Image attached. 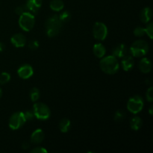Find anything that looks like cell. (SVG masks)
I'll list each match as a JSON object with an SVG mask.
<instances>
[{
  "instance_id": "obj_29",
  "label": "cell",
  "mask_w": 153,
  "mask_h": 153,
  "mask_svg": "<svg viewBox=\"0 0 153 153\" xmlns=\"http://www.w3.org/2000/svg\"><path fill=\"white\" fill-rule=\"evenodd\" d=\"M146 100L149 102H152L153 101V88L150 87L146 91Z\"/></svg>"
},
{
  "instance_id": "obj_34",
  "label": "cell",
  "mask_w": 153,
  "mask_h": 153,
  "mask_svg": "<svg viewBox=\"0 0 153 153\" xmlns=\"http://www.w3.org/2000/svg\"><path fill=\"white\" fill-rule=\"evenodd\" d=\"M149 114H150L151 115L152 114H153V107H152V105H151L150 106V108H149Z\"/></svg>"
},
{
  "instance_id": "obj_16",
  "label": "cell",
  "mask_w": 153,
  "mask_h": 153,
  "mask_svg": "<svg viewBox=\"0 0 153 153\" xmlns=\"http://www.w3.org/2000/svg\"><path fill=\"white\" fill-rule=\"evenodd\" d=\"M106 49L102 43H96L94 46V53L96 57L101 58L105 55Z\"/></svg>"
},
{
  "instance_id": "obj_33",
  "label": "cell",
  "mask_w": 153,
  "mask_h": 153,
  "mask_svg": "<svg viewBox=\"0 0 153 153\" xmlns=\"http://www.w3.org/2000/svg\"><path fill=\"white\" fill-rule=\"evenodd\" d=\"M5 49V45L4 43L0 42V52H3Z\"/></svg>"
},
{
  "instance_id": "obj_24",
  "label": "cell",
  "mask_w": 153,
  "mask_h": 153,
  "mask_svg": "<svg viewBox=\"0 0 153 153\" xmlns=\"http://www.w3.org/2000/svg\"><path fill=\"white\" fill-rule=\"evenodd\" d=\"M145 33L147 34L148 36L149 37V38L152 39V33H153V24L152 22H148L147 25L145 28Z\"/></svg>"
},
{
  "instance_id": "obj_10",
  "label": "cell",
  "mask_w": 153,
  "mask_h": 153,
  "mask_svg": "<svg viewBox=\"0 0 153 153\" xmlns=\"http://www.w3.org/2000/svg\"><path fill=\"white\" fill-rule=\"evenodd\" d=\"M11 43L16 48H20L25 46L26 43V38L23 34L18 33V34H13L10 39Z\"/></svg>"
},
{
  "instance_id": "obj_9",
  "label": "cell",
  "mask_w": 153,
  "mask_h": 153,
  "mask_svg": "<svg viewBox=\"0 0 153 153\" xmlns=\"http://www.w3.org/2000/svg\"><path fill=\"white\" fill-rule=\"evenodd\" d=\"M18 76L22 79H28L32 76L34 73V70L31 66L29 64H24L22 67H19L17 70Z\"/></svg>"
},
{
  "instance_id": "obj_18",
  "label": "cell",
  "mask_w": 153,
  "mask_h": 153,
  "mask_svg": "<svg viewBox=\"0 0 153 153\" xmlns=\"http://www.w3.org/2000/svg\"><path fill=\"white\" fill-rule=\"evenodd\" d=\"M143 121L139 117H134L130 121V126L134 131H137L140 129L142 126Z\"/></svg>"
},
{
  "instance_id": "obj_32",
  "label": "cell",
  "mask_w": 153,
  "mask_h": 153,
  "mask_svg": "<svg viewBox=\"0 0 153 153\" xmlns=\"http://www.w3.org/2000/svg\"><path fill=\"white\" fill-rule=\"evenodd\" d=\"M29 146H30V143H28V142H26V141H25L22 144V149H27L28 147H29Z\"/></svg>"
},
{
  "instance_id": "obj_2",
  "label": "cell",
  "mask_w": 153,
  "mask_h": 153,
  "mask_svg": "<svg viewBox=\"0 0 153 153\" xmlns=\"http://www.w3.org/2000/svg\"><path fill=\"white\" fill-rule=\"evenodd\" d=\"M63 22L59 19L58 15H54L46 20L45 26H46V32L49 37H54L59 34L60 31L62 28Z\"/></svg>"
},
{
  "instance_id": "obj_17",
  "label": "cell",
  "mask_w": 153,
  "mask_h": 153,
  "mask_svg": "<svg viewBox=\"0 0 153 153\" xmlns=\"http://www.w3.org/2000/svg\"><path fill=\"white\" fill-rule=\"evenodd\" d=\"M71 127V122L67 118H63L59 123V128L61 132L66 133L70 129Z\"/></svg>"
},
{
  "instance_id": "obj_23",
  "label": "cell",
  "mask_w": 153,
  "mask_h": 153,
  "mask_svg": "<svg viewBox=\"0 0 153 153\" xmlns=\"http://www.w3.org/2000/svg\"><path fill=\"white\" fill-rule=\"evenodd\" d=\"M10 75L8 73H1L0 74V85H4L7 82H10Z\"/></svg>"
},
{
  "instance_id": "obj_19",
  "label": "cell",
  "mask_w": 153,
  "mask_h": 153,
  "mask_svg": "<svg viewBox=\"0 0 153 153\" xmlns=\"http://www.w3.org/2000/svg\"><path fill=\"white\" fill-rule=\"evenodd\" d=\"M49 6L50 8L55 11H61L64 8V4L62 0H52Z\"/></svg>"
},
{
  "instance_id": "obj_30",
  "label": "cell",
  "mask_w": 153,
  "mask_h": 153,
  "mask_svg": "<svg viewBox=\"0 0 153 153\" xmlns=\"http://www.w3.org/2000/svg\"><path fill=\"white\" fill-rule=\"evenodd\" d=\"M47 150L44 149L43 147L41 146H37V147L34 148L32 150H31V153H46Z\"/></svg>"
},
{
  "instance_id": "obj_26",
  "label": "cell",
  "mask_w": 153,
  "mask_h": 153,
  "mask_svg": "<svg viewBox=\"0 0 153 153\" xmlns=\"http://www.w3.org/2000/svg\"><path fill=\"white\" fill-rule=\"evenodd\" d=\"M145 34H146L145 33V28H142V27H137L134 30V34L136 37H143Z\"/></svg>"
},
{
  "instance_id": "obj_20",
  "label": "cell",
  "mask_w": 153,
  "mask_h": 153,
  "mask_svg": "<svg viewBox=\"0 0 153 153\" xmlns=\"http://www.w3.org/2000/svg\"><path fill=\"white\" fill-rule=\"evenodd\" d=\"M40 91L37 88H33L30 91V98L32 102H37L40 98Z\"/></svg>"
},
{
  "instance_id": "obj_15",
  "label": "cell",
  "mask_w": 153,
  "mask_h": 153,
  "mask_svg": "<svg viewBox=\"0 0 153 153\" xmlns=\"http://www.w3.org/2000/svg\"><path fill=\"white\" fill-rule=\"evenodd\" d=\"M152 11L149 7H144L140 13V19L143 23H148L152 19Z\"/></svg>"
},
{
  "instance_id": "obj_31",
  "label": "cell",
  "mask_w": 153,
  "mask_h": 153,
  "mask_svg": "<svg viewBox=\"0 0 153 153\" xmlns=\"http://www.w3.org/2000/svg\"><path fill=\"white\" fill-rule=\"evenodd\" d=\"M29 1L39 8H40L42 5V2H43V0H29Z\"/></svg>"
},
{
  "instance_id": "obj_8",
  "label": "cell",
  "mask_w": 153,
  "mask_h": 153,
  "mask_svg": "<svg viewBox=\"0 0 153 153\" xmlns=\"http://www.w3.org/2000/svg\"><path fill=\"white\" fill-rule=\"evenodd\" d=\"M93 34L97 40H104L108 35L107 26L102 22H96L93 28Z\"/></svg>"
},
{
  "instance_id": "obj_7",
  "label": "cell",
  "mask_w": 153,
  "mask_h": 153,
  "mask_svg": "<svg viewBox=\"0 0 153 153\" xmlns=\"http://www.w3.org/2000/svg\"><path fill=\"white\" fill-rule=\"evenodd\" d=\"M26 122L22 112H16L13 114L9 120V127L12 130L19 129Z\"/></svg>"
},
{
  "instance_id": "obj_21",
  "label": "cell",
  "mask_w": 153,
  "mask_h": 153,
  "mask_svg": "<svg viewBox=\"0 0 153 153\" xmlns=\"http://www.w3.org/2000/svg\"><path fill=\"white\" fill-rule=\"evenodd\" d=\"M126 117V112L124 110L120 109L117 110L114 114V121L115 122H120L123 120Z\"/></svg>"
},
{
  "instance_id": "obj_28",
  "label": "cell",
  "mask_w": 153,
  "mask_h": 153,
  "mask_svg": "<svg viewBox=\"0 0 153 153\" xmlns=\"http://www.w3.org/2000/svg\"><path fill=\"white\" fill-rule=\"evenodd\" d=\"M26 11H28V10H27V8L26 7H25V4H24V5L19 6V7H17L16 9H15V13H16V14L19 15V16Z\"/></svg>"
},
{
  "instance_id": "obj_3",
  "label": "cell",
  "mask_w": 153,
  "mask_h": 153,
  "mask_svg": "<svg viewBox=\"0 0 153 153\" xmlns=\"http://www.w3.org/2000/svg\"><path fill=\"white\" fill-rule=\"evenodd\" d=\"M149 51V44L146 41L138 40L134 41L130 47V52L133 57H143Z\"/></svg>"
},
{
  "instance_id": "obj_5",
  "label": "cell",
  "mask_w": 153,
  "mask_h": 153,
  "mask_svg": "<svg viewBox=\"0 0 153 153\" xmlns=\"http://www.w3.org/2000/svg\"><path fill=\"white\" fill-rule=\"evenodd\" d=\"M34 117L40 120H46L49 118L51 114L50 109L43 102H37L33 107Z\"/></svg>"
},
{
  "instance_id": "obj_4",
  "label": "cell",
  "mask_w": 153,
  "mask_h": 153,
  "mask_svg": "<svg viewBox=\"0 0 153 153\" xmlns=\"http://www.w3.org/2000/svg\"><path fill=\"white\" fill-rule=\"evenodd\" d=\"M34 23H35V18L34 15L30 12H25L19 16V25L23 31H31L34 28Z\"/></svg>"
},
{
  "instance_id": "obj_11",
  "label": "cell",
  "mask_w": 153,
  "mask_h": 153,
  "mask_svg": "<svg viewBox=\"0 0 153 153\" xmlns=\"http://www.w3.org/2000/svg\"><path fill=\"white\" fill-rule=\"evenodd\" d=\"M127 52H128V49H127L126 46L123 43H120L113 49L112 55L115 58H123L125 55H126Z\"/></svg>"
},
{
  "instance_id": "obj_12",
  "label": "cell",
  "mask_w": 153,
  "mask_h": 153,
  "mask_svg": "<svg viewBox=\"0 0 153 153\" xmlns=\"http://www.w3.org/2000/svg\"><path fill=\"white\" fill-rule=\"evenodd\" d=\"M121 65L125 71H130L134 66V60L132 55H125L121 61Z\"/></svg>"
},
{
  "instance_id": "obj_6",
  "label": "cell",
  "mask_w": 153,
  "mask_h": 153,
  "mask_svg": "<svg viewBox=\"0 0 153 153\" xmlns=\"http://www.w3.org/2000/svg\"><path fill=\"white\" fill-rule=\"evenodd\" d=\"M144 102L141 97L138 95L134 96L128 100L127 102V109L132 114H138L143 109Z\"/></svg>"
},
{
  "instance_id": "obj_35",
  "label": "cell",
  "mask_w": 153,
  "mask_h": 153,
  "mask_svg": "<svg viewBox=\"0 0 153 153\" xmlns=\"http://www.w3.org/2000/svg\"><path fill=\"white\" fill-rule=\"evenodd\" d=\"M1 95H2V91H1V89L0 88V98L1 97Z\"/></svg>"
},
{
  "instance_id": "obj_14",
  "label": "cell",
  "mask_w": 153,
  "mask_h": 153,
  "mask_svg": "<svg viewBox=\"0 0 153 153\" xmlns=\"http://www.w3.org/2000/svg\"><path fill=\"white\" fill-rule=\"evenodd\" d=\"M139 69L143 73H148L152 70V62L147 58H143L139 62Z\"/></svg>"
},
{
  "instance_id": "obj_1",
  "label": "cell",
  "mask_w": 153,
  "mask_h": 153,
  "mask_svg": "<svg viewBox=\"0 0 153 153\" xmlns=\"http://www.w3.org/2000/svg\"><path fill=\"white\" fill-rule=\"evenodd\" d=\"M100 69L106 74L113 75L117 73L120 68V64L117 58L113 55L103 58L100 63Z\"/></svg>"
},
{
  "instance_id": "obj_25",
  "label": "cell",
  "mask_w": 153,
  "mask_h": 153,
  "mask_svg": "<svg viewBox=\"0 0 153 153\" xmlns=\"http://www.w3.org/2000/svg\"><path fill=\"white\" fill-rule=\"evenodd\" d=\"M24 117L26 121H31L34 119V114L33 110H27L25 111V113H23Z\"/></svg>"
},
{
  "instance_id": "obj_13",
  "label": "cell",
  "mask_w": 153,
  "mask_h": 153,
  "mask_svg": "<svg viewBox=\"0 0 153 153\" xmlns=\"http://www.w3.org/2000/svg\"><path fill=\"white\" fill-rule=\"evenodd\" d=\"M44 132L40 128H37L31 135V141L34 144H39L44 140Z\"/></svg>"
},
{
  "instance_id": "obj_22",
  "label": "cell",
  "mask_w": 153,
  "mask_h": 153,
  "mask_svg": "<svg viewBox=\"0 0 153 153\" xmlns=\"http://www.w3.org/2000/svg\"><path fill=\"white\" fill-rule=\"evenodd\" d=\"M58 16H59V19H61L63 23H66V22H69L71 19V13L67 11V10H65V11L62 12Z\"/></svg>"
},
{
  "instance_id": "obj_27",
  "label": "cell",
  "mask_w": 153,
  "mask_h": 153,
  "mask_svg": "<svg viewBox=\"0 0 153 153\" xmlns=\"http://www.w3.org/2000/svg\"><path fill=\"white\" fill-rule=\"evenodd\" d=\"M28 47L31 50H36V49H38L39 47V43L37 40H30L29 43H28Z\"/></svg>"
}]
</instances>
